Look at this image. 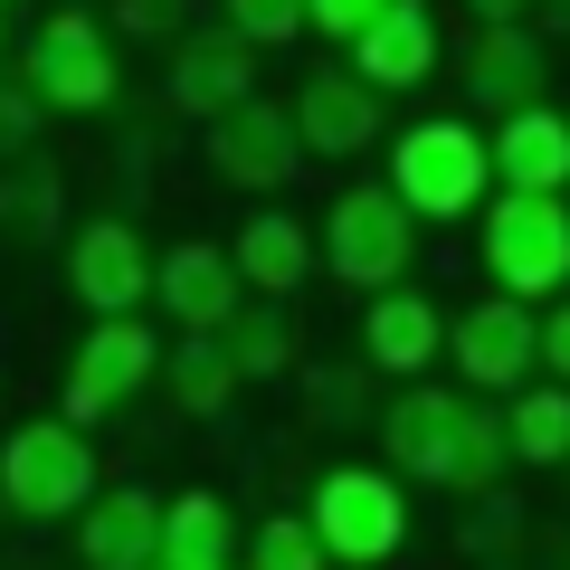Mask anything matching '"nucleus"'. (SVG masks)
Listing matches in <instances>:
<instances>
[{
    "label": "nucleus",
    "instance_id": "f257e3e1",
    "mask_svg": "<svg viewBox=\"0 0 570 570\" xmlns=\"http://www.w3.org/2000/svg\"><path fill=\"white\" fill-rule=\"evenodd\" d=\"M381 466L409 475L428 494H475L504 485L513 466V438H504V409L475 400V390H438V381H409L400 400H381Z\"/></svg>",
    "mask_w": 570,
    "mask_h": 570
},
{
    "label": "nucleus",
    "instance_id": "f03ea898",
    "mask_svg": "<svg viewBox=\"0 0 570 570\" xmlns=\"http://www.w3.org/2000/svg\"><path fill=\"white\" fill-rule=\"evenodd\" d=\"M390 190L409 200L419 228H456V219H485L494 209V134L475 115H419L390 134Z\"/></svg>",
    "mask_w": 570,
    "mask_h": 570
},
{
    "label": "nucleus",
    "instance_id": "7ed1b4c3",
    "mask_svg": "<svg viewBox=\"0 0 570 570\" xmlns=\"http://www.w3.org/2000/svg\"><path fill=\"white\" fill-rule=\"evenodd\" d=\"M105 494V466H96V428H77L67 409H48V419H20L10 438H0V513L10 523H77L86 504Z\"/></svg>",
    "mask_w": 570,
    "mask_h": 570
},
{
    "label": "nucleus",
    "instance_id": "20e7f679",
    "mask_svg": "<svg viewBox=\"0 0 570 570\" xmlns=\"http://www.w3.org/2000/svg\"><path fill=\"white\" fill-rule=\"evenodd\" d=\"M20 77L48 115L86 124V115H115L124 96V29L96 20V10H48L39 29L20 39Z\"/></svg>",
    "mask_w": 570,
    "mask_h": 570
},
{
    "label": "nucleus",
    "instance_id": "39448f33",
    "mask_svg": "<svg viewBox=\"0 0 570 570\" xmlns=\"http://www.w3.org/2000/svg\"><path fill=\"white\" fill-rule=\"evenodd\" d=\"M409 475H390V466H362V456H343V466H324L314 475V494H305V513H314V532H324V551H333V570H390L409 551Z\"/></svg>",
    "mask_w": 570,
    "mask_h": 570
},
{
    "label": "nucleus",
    "instance_id": "423d86ee",
    "mask_svg": "<svg viewBox=\"0 0 570 570\" xmlns=\"http://www.w3.org/2000/svg\"><path fill=\"white\" fill-rule=\"evenodd\" d=\"M314 228H324V276L352 285L362 305L409 285V266H419V219H409V200L390 181H343Z\"/></svg>",
    "mask_w": 570,
    "mask_h": 570
},
{
    "label": "nucleus",
    "instance_id": "0eeeda50",
    "mask_svg": "<svg viewBox=\"0 0 570 570\" xmlns=\"http://www.w3.org/2000/svg\"><path fill=\"white\" fill-rule=\"evenodd\" d=\"M475 257H485L494 295H513V305H561L570 295V200L494 190V209L475 219Z\"/></svg>",
    "mask_w": 570,
    "mask_h": 570
},
{
    "label": "nucleus",
    "instance_id": "6e6552de",
    "mask_svg": "<svg viewBox=\"0 0 570 570\" xmlns=\"http://www.w3.org/2000/svg\"><path fill=\"white\" fill-rule=\"evenodd\" d=\"M163 362H171V343L142 324V314H124V324H86L77 352L58 362V409L77 428H105V419H124L142 390H163Z\"/></svg>",
    "mask_w": 570,
    "mask_h": 570
},
{
    "label": "nucleus",
    "instance_id": "1a4fd4ad",
    "mask_svg": "<svg viewBox=\"0 0 570 570\" xmlns=\"http://www.w3.org/2000/svg\"><path fill=\"white\" fill-rule=\"evenodd\" d=\"M58 276H67V295H77L96 324H124V314H142L153 295H163V247L142 238L124 209H96V219L67 228Z\"/></svg>",
    "mask_w": 570,
    "mask_h": 570
},
{
    "label": "nucleus",
    "instance_id": "9d476101",
    "mask_svg": "<svg viewBox=\"0 0 570 570\" xmlns=\"http://www.w3.org/2000/svg\"><path fill=\"white\" fill-rule=\"evenodd\" d=\"M448 362H456V390H475V400H494V409H504L513 390H532V381H542V314H532V305H513V295H485V305H466V314H456Z\"/></svg>",
    "mask_w": 570,
    "mask_h": 570
},
{
    "label": "nucleus",
    "instance_id": "9b49d317",
    "mask_svg": "<svg viewBox=\"0 0 570 570\" xmlns=\"http://www.w3.org/2000/svg\"><path fill=\"white\" fill-rule=\"evenodd\" d=\"M295 163H305V124H295V96H247L238 115L209 124V171H219L228 190H247V200H276L285 181H295Z\"/></svg>",
    "mask_w": 570,
    "mask_h": 570
},
{
    "label": "nucleus",
    "instance_id": "f8f14e48",
    "mask_svg": "<svg viewBox=\"0 0 570 570\" xmlns=\"http://www.w3.org/2000/svg\"><path fill=\"white\" fill-rule=\"evenodd\" d=\"M456 86H466V105H485L494 124L523 115V105H551V39L532 20L466 29V48H456Z\"/></svg>",
    "mask_w": 570,
    "mask_h": 570
},
{
    "label": "nucleus",
    "instance_id": "ddd939ff",
    "mask_svg": "<svg viewBox=\"0 0 570 570\" xmlns=\"http://www.w3.org/2000/svg\"><path fill=\"white\" fill-rule=\"evenodd\" d=\"M295 124H305L314 163H362L371 142L390 134V96L362 86V67H314V77L295 86Z\"/></svg>",
    "mask_w": 570,
    "mask_h": 570
},
{
    "label": "nucleus",
    "instance_id": "4468645a",
    "mask_svg": "<svg viewBox=\"0 0 570 570\" xmlns=\"http://www.w3.org/2000/svg\"><path fill=\"white\" fill-rule=\"evenodd\" d=\"M163 96L181 105V115H200V124L238 115V105L257 96V48H247L228 20H200L181 48H171V67H163Z\"/></svg>",
    "mask_w": 570,
    "mask_h": 570
},
{
    "label": "nucleus",
    "instance_id": "2eb2a0df",
    "mask_svg": "<svg viewBox=\"0 0 570 570\" xmlns=\"http://www.w3.org/2000/svg\"><path fill=\"white\" fill-rule=\"evenodd\" d=\"M456 343V314L428 295V285H390V295H371L362 305V362L390 371V381H419V371H438V352Z\"/></svg>",
    "mask_w": 570,
    "mask_h": 570
},
{
    "label": "nucleus",
    "instance_id": "dca6fc26",
    "mask_svg": "<svg viewBox=\"0 0 570 570\" xmlns=\"http://www.w3.org/2000/svg\"><path fill=\"white\" fill-rule=\"evenodd\" d=\"M153 305H163L181 333H228V324L247 314L238 247H228V238H181V247H163V295H153Z\"/></svg>",
    "mask_w": 570,
    "mask_h": 570
},
{
    "label": "nucleus",
    "instance_id": "f3484780",
    "mask_svg": "<svg viewBox=\"0 0 570 570\" xmlns=\"http://www.w3.org/2000/svg\"><path fill=\"white\" fill-rule=\"evenodd\" d=\"M163 523H171V494L153 485H105L96 504L77 513V570H153L163 561Z\"/></svg>",
    "mask_w": 570,
    "mask_h": 570
},
{
    "label": "nucleus",
    "instance_id": "a211bd4d",
    "mask_svg": "<svg viewBox=\"0 0 570 570\" xmlns=\"http://www.w3.org/2000/svg\"><path fill=\"white\" fill-rule=\"evenodd\" d=\"M228 247H238V276H247V295H257V305H285V295H295L305 276H324V228L295 219L285 200L247 209Z\"/></svg>",
    "mask_w": 570,
    "mask_h": 570
},
{
    "label": "nucleus",
    "instance_id": "6ab92c4d",
    "mask_svg": "<svg viewBox=\"0 0 570 570\" xmlns=\"http://www.w3.org/2000/svg\"><path fill=\"white\" fill-rule=\"evenodd\" d=\"M343 67H362V86H381V96L428 86L438 77V10H428V0H390V20H371L362 39L343 48Z\"/></svg>",
    "mask_w": 570,
    "mask_h": 570
},
{
    "label": "nucleus",
    "instance_id": "aec40b11",
    "mask_svg": "<svg viewBox=\"0 0 570 570\" xmlns=\"http://www.w3.org/2000/svg\"><path fill=\"white\" fill-rule=\"evenodd\" d=\"M494 181L570 200V105H523V115L494 124Z\"/></svg>",
    "mask_w": 570,
    "mask_h": 570
},
{
    "label": "nucleus",
    "instance_id": "412c9836",
    "mask_svg": "<svg viewBox=\"0 0 570 570\" xmlns=\"http://www.w3.org/2000/svg\"><path fill=\"white\" fill-rule=\"evenodd\" d=\"M163 570H247V523L219 485H181L163 523Z\"/></svg>",
    "mask_w": 570,
    "mask_h": 570
},
{
    "label": "nucleus",
    "instance_id": "4be33fe9",
    "mask_svg": "<svg viewBox=\"0 0 570 570\" xmlns=\"http://www.w3.org/2000/svg\"><path fill=\"white\" fill-rule=\"evenodd\" d=\"M163 390H171V409H181V419H228L247 381H238V362H228L219 333H181V343H171V362H163Z\"/></svg>",
    "mask_w": 570,
    "mask_h": 570
},
{
    "label": "nucleus",
    "instance_id": "5701e85b",
    "mask_svg": "<svg viewBox=\"0 0 570 570\" xmlns=\"http://www.w3.org/2000/svg\"><path fill=\"white\" fill-rule=\"evenodd\" d=\"M504 438H513V466L551 475L570 466V381H532L504 400Z\"/></svg>",
    "mask_w": 570,
    "mask_h": 570
},
{
    "label": "nucleus",
    "instance_id": "b1692460",
    "mask_svg": "<svg viewBox=\"0 0 570 570\" xmlns=\"http://www.w3.org/2000/svg\"><path fill=\"white\" fill-rule=\"evenodd\" d=\"M219 343H228V362H238L247 390H257V381H285V371L305 362V333H295V314H285V305H247Z\"/></svg>",
    "mask_w": 570,
    "mask_h": 570
},
{
    "label": "nucleus",
    "instance_id": "393cba45",
    "mask_svg": "<svg viewBox=\"0 0 570 570\" xmlns=\"http://www.w3.org/2000/svg\"><path fill=\"white\" fill-rule=\"evenodd\" d=\"M10 228H20V238H58V228H67V171H48L39 153L10 163Z\"/></svg>",
    "mask_w": 570,
    "mask_h": 570
},
{
    "label": "nucleus",
    "instance_id": "a878e982",
    "mask_svg": "<svg viewBox=\"0 0 570 570\" xmlns=\"http://www.w3.org/2000/svg\"><path fill=\"white\" fill-rule=\"evenodd\" d=\"M247 570H333V551L314 513H266V523H247Z\"/></svg>",
    "mask_w": 570,
    "mask_h": 570
},
{
    "label": "nucleus",
    "instance_id": "bb28decb",
    "mask_svg": "<svg viewBox=\"0 0 570 570\" xmlns=\"http://www.w3.org/2000/svg\"><path fill=\"white\" fill-rule=\"evenodd\" d=\"M219 20L238 29L247 48H285L314 29V0H219Z\"/></svg>",
    "mask_w": 570,
    "mask_h": 570
},
{
    "label": "nucleus",
    "instance_id": "cd10ccee",
    "mask_svg": "<svg viewBox=\"0 0 570 570\" xmlns=\"http://www.w3.org/2000/svg\"><path fill=\"white\" fill-rule=\"evenodd\" d=\"M466 542H475V561H485V570H504V561H513V542H523V513H513V494H504V485H494V494H475Z\"/></svg>",
    "mask_w": 570,
    "mask_h": 570
},
{
    "label": "nucleus",
    "instance_id": "c85d7f7f",
    "mask_svg": "<svg viewBox=\"0 0 570 570\" xmlns=\"http://www.w3.org/2000/svg\"><path fill=\"white\" fill-rule=\"evenodd\" d=\"M39 124H48V105L29 96V77L10 67V86H0V142H10V163H20L29 142H39Z\"/></svg>",
    "mask_w": 570,
    "mask_h": 570
},
{
    "label": "nucleus",
    "instance_id": "c756f323",
    "mask_svg": "<svg viewBox=\"0 0 570 570\" xmlns=\"http://www.w3.org/2000/svg\"><path fill=\"white\" fill-rule=\"evenodd\" d=\"M371 20H390V0H314V39H333V48H352Z\"/></svg>",
    "mask_w": 570,
    "mask_h": 570
},
{
    "label": "nucleus",
    "instance_id": "7c9ffc66",
    "mask_svg": "<svg viewBox=\"0 0 570 570\" xmlns=\"http://www.w3.org/2000/svg\"><path fill=\"white\" fill-rule=\"evenodd\" d=\"M115 29H124V39H171V48L190 39V29H181V0H124Z\"/></svg>",
    "mask_w": 570,
    "mask_h": 570
},
{
    "label": "nucleus",
    "instance_id": "2f4dec72",
    "mask_svg": "<svg viewBox=\"0 0 570 570\" xmlns=\"http://www.w3.org/2000/svg\"><path fill=\"white\" fill-rule=\"evenodd\" d=\"M542 381H570V295L542 314Z\"/></svg>",
    "mask_w": 570,
    "mask_h": 570
},
{
    "label": "nucleus",
    "instance_id": "473e14b6",
    "mask_svg": "<svg viewBox=\"0 0 570 570\" xmlns=\"http://www.w3.org/2000/svg\"><path fill=\"white\" fill-rule=\"evenodd\" d=\"M456 10H466L475 29H504V20H532V10H542V0H456Z\"/></svg>",
    "mask_w": 570,
    "mask_h": 570
},
{
    "label": "nucleus",
    "instance_id": "72a5a7b5",
    "mask_svg": "<svg viewBox=\"0 0 570 570\" xmlns=\"http://www.w3.org/2000/svg\"><path fill=\"white\" fill-rule=\"evenodd\" d=\"M532 20H542V39H570V0H542Z\"/></svg>",
    "mask_w": 570,
    "mask_h": 570
},
{
    "label": "nucleus",
    "instance_id": "f704fd0d",
    "mask_svg": "<svg viewBox=\"0 0 570 570\" xmlns=\"http://www.w3.org/2000/svg\"><path fill=\"white\" fill-rule=\"evenodd\" d=\"M153 570H163V561H153Z\"/></svg>",
    "mask_w": 570,
    "mask_h": 570
}]
</instances>
